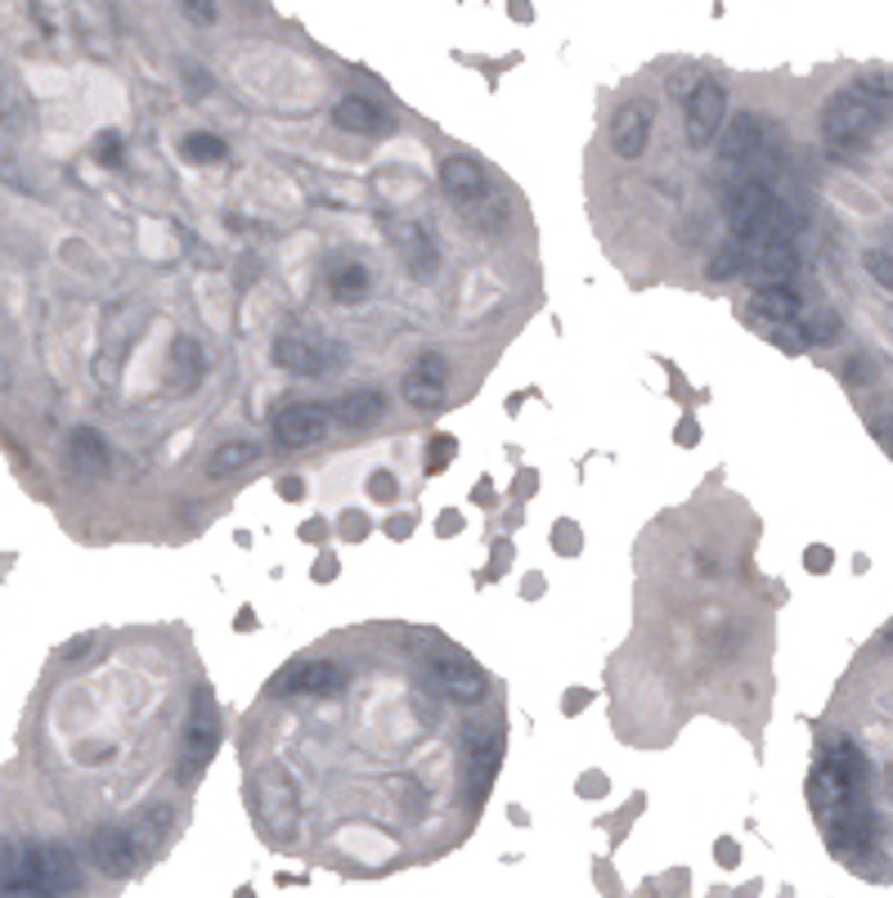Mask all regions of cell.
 <instances>
[{
    "instance_id": "6da1fadb",
    "label": "cell",
    "mask_w": 893,
    "mask_h": 898,
    "mask_svg": "<svg viewBox=\"0 0 893 898\" xmlns=\"http://www.w3.org/2000/svg\"><path fill=\"white\" fill-rule=\"evenodd\" d=\"M813 809L826 827V840L835 854H857L871 840V809H866V759L853 741H835L813 781H809Z\"/></svg>"
},
{
    "instance_id": "7a4b0ae2",
    "label": "cell",
    "mask_w": 893,
    "mask_h": 898,
    "mask_svg": "<svg viewBox=\"0 0 893 898\" xmlns=\"http://www.w3.org/2000/svg\"><path fill=\"white\" fill-rule=\"evenodd\" d=\"M0 894H68L81 885L77 876V858L63 845H23V849H6L0 862Z\"/></svg>"
},
{
    "instance_id": "3957f363",
    "label": "cell",
    "mask_w": 893,
    "mask_h": 898,
    "mask_svg": "<svg viewBox=\"0 0 893 898\" xmlns=\"http://www.w3.org/2000/svg\"><path fill=\"white\" fill-rule=\"evenodd\" d=\"M884 122V103L862 94L857 86L849 90H835L822 108V136L835 144V149H862Z\"/></svg>"
},
{
    "instance_id": "277c9868",
    "label": "cell",
    "mask_w": 893,
    "mask_h": 898,
    "mask_svg": "<svg viewBox=\"0 0 893 898\" xmlns=\"http://www.w3.org/2000/svg\"><path fill=\"white\" fill-rule=\"evenodd\" d=\"M215 741H220V715H215V697L207 684L193 688V715H189V732H184V764H180V777L193 786L198 772L207 768V759L215 755Z\"/></svg>"
},
{
    "instance_id": "5b68a950",
    "label": "cell",
    "mask_w": 893,
    "mask_h": 898,
    "mask_svg": "<svg viewBox=\"0 0 893 898\" xmlns=\"http://www.w3.org/2000/svg\"><path fill=\"white\" fill-rule=\"evenodd\" d=\"M342 688H347V669L332 660H297L270 684V692L279 697H332Z\"/></svg>"
},
{
    "instance_id": "8992f818",
    "label": "cell",
    "mask_w": 893,
    "mask_h": 898,
    "mask_svg": "<svg viewBox=\"0 0 893 898\" xmlns=\"http://www.w3.org/2000/svg\"><path fill=\"white\" fill-rule=\"evenodd\" d=\"M723 112H728V90H723L714 77H701V81L688 90V144H692V149H705V144L719 136Z\"/></svg>"
},
{
    "instance_id": "52a82bcc",
    "label": "cell",
    "mask_w": 893,
    "mask_h": 898,
    "mask_svg": "<svg viewBox=\"0 0 893 898\" xmlns=\"http://www.w3.org/2000/svg\"><path fill=\"white\" fill-rule=\"evenodd\" d=\"M435 684H440V692L450 697V701H459V706H481L485 701V692H490V684H485V674L454 647V651H444L440 660H435Z\"/></svg>"
},
{
    "instance_id": "ba28073f",
    "label": "cell",
    "mask_w": 893,
    "mask_h": 898,
    "mask_svg": "<svg viewBox=\"0 0 893 898\" xmlns=\"http://www.w3.org/2000/svg\"><path fill=\"white\" fill-rule=\"evenodd\" d=\"M328 427H332V413L323 405H288L274 413V440L283 449L319 445V440H328Z\"/></svg>"
},
{
    "instance_id": "9c48e42d",
    "label": "cell",
    "mask_w": 893,
    "mask_h": 898,
    "mask_svg": "<svg viewBox=\"0 0 893 898\" xmlns=\"http://www.w3.org/2000/svg\"><path fill=\"white\" fill-rule=\"evenodd\" d=\"M651 122H655V103L651 99H629L615 108L611 118V149L620 158H642L646 140H651Z\"/></svg>"
},
{
    "instance_id": "30bf717a",
    "label": "cell",
    "mask_w": 893,
    "mask_h": 898,
    "mask_svg": "<svg viewBox=\"0 0 893 898\" xmlns=\"http://www.w3.org/2000/svg\"><path fill=\"white\" fill-rule=\"evenodd\" d=\"M400 391H404V400H409L413 409H440V405H444V391H450V360L435 356V351L422 356V360H413V369L404 373Z\"/></svg>"
},
{
    "instance_id": "8fae6325",
    "label": "cell",
    "mask_w": 893,
    "mask_h": 898,
    "mask_svg": "<svg viewBox=\"0 0 893 898\" xmlns=\"http://www.w3.org/2000/svg\"><path fill=\"white\" fill-rule=\"evenodd\" d=\"M90 858H94V867H99L103 876L127 880V876L140 867V845H136V836L122 831V827H99V831L90 836Z\"/></svg>"
},
{
    "instance_id": "7c38bea8",
    "label": "cell",
    "mask_w": 893,
    "mask_h": 898,
    "mask_svg": "<svg viewBox=\"0 0 893 898\" xmlns=\"http://www.w3.org/2000/svg\"><path fill=\"white\" fill-rule=\"evenodd\" d=\"M391 239H395V248H400V257H404V270L413 275V279H435L440 275V252H435V243H431V235L422 230L418 220H395L391 225Z\"/></svg>"
},
{
    "instance_id": "4fadbf2b",
    "label": "cell",
    "mask_w": 893,
    "mask_h": 898,
    "mask_svg": "<svg viewBox=\"0 0 893 898\" xmlns=\"http://www.w3.org/2000/svg\"><path fill=\"white\" fill-rule=\"evenodd\" d=\"M772 144V127H767V118H759V112H741V118L728 127V136H723V162H754L763 149Z\"/></svg>"
},
{
    "instance_id": "5bb4252c",
    "label": "cell",
    "mask_w": 893,
    "mask_h": 898,
    "mask_svg": "<svg viewBox=\"0 0 893 898\" xmlns=\"http://www.w3.org/2000/svg\"><path fill=\"white\" fill-rule=\"evenodd\" d=\"M440 184H444V193H450L454 202H463V207L490 193V176H485V167H481L476 158H463V153H454V158H444V162H440Z\"/></svg>"
},
{
    "instance_id": "9a60e30c",
    "label": "cell",
    "mask_w": 893,
    "mask_h": 898,
    "mask_svg": "<svg viewBox=\"0 0 893 898\" xmlns=\"http://www.w3.org/2000/svg\"><path fill=\"white\" fill-rule=\"evenodd\" d=\"M332 122H338L347 136H382V131H391V118L378 103H369L364 94L338 99V108H332Z\"/></svg>"
},
{
    "instance_id": "2e32d148",
    "label": "cell",
    "mask_w": 893,
    "mask_h": 898,
    "mask_svg": "<svg viewBox=\"0 0 893 898\" xmlns=\"http://www.w3.org/2000/svg\"><path fill=\"white\" fill-rule=\"evenodd\" d=\"M270 356H274V365H279V369H288V373H323V369H328V360H332V351H328V347L305 342V337H274Z\"/></svg>"
},
{
    "instance_id": "e0dca14e",
    "label": "cell",
    "mask_w": 893,
    "mask_h": 898,
    "mask_svg": "<svg viewBox=\"0 0 893 898\" xmlns=\"http://www.w3.org/2000/svg\"><path fill=\"white\" fill-rule=\"evenodd\" d=\"M750 315L767 319V323H795L804 315V301L791 283H759L754 301H750Z\"/></svg>"
},
{
    "instance_id": "ac0fdd59",
    "label": "cell",
    "mask_w": 893,
    "mask_h": 898,
    "mask_svg": "<svg viewBox=\"0 0 893 898\" xmlns=\"http://www.w3.org/2000/svg\"><path fill=\"white\" fill-rule=\"evenodd\" d=\"M68 463L81 472V477H103L108 472V445L94 427H77L68 436Z\"/></svg>"
},
{
    "instance_id": "d6986e66",
    "label": "cell",
    "mask_w": 893,
    "mask_h": 898,
    "mask_svg": "<svg viewBox=\"0 0 893 898\" xmlns=\"http://www.w3.org/2000/svg\"><path fill=\"white\" fill-rule=\"evenodd\" d=\"M328 413H332V422H342V427H373V422L387 418V396L382 391H351Z\"/></svg>"
},
{
    "instance_id": "ffe728a7",
    "label": "cell",
    "mask_w": 893,
    "mask_h": 898,
    "mask_svg": "<svg viewBox=\"0 0 893 898\" xmlns=\"http://www.w3.org/2000/svg\"><path fill=\"white\" fill-rule=\"evenodd\" d=\"M328 288H332V297H338V301L355 306V301H364V297L373 292V275H369L360 261H347V266H332Z\"/></svg>"
},
{
    "instance_id": "44dd1931",
    "label": "cell",
    "mask_w": 893,
    "mask_h": 898,
    "mask_svg": "<svg viewBox=\"0 0 893 898\" xmlns=\"http://www.w3.org/2000/svg\"><path fill=\"white\" fill-rule=\"evenodd\" d=\"M468 746H472V796L485 800L499 772V746H490L481 732H468Z\"/></svg>"
},
{
    "instance_id": "7402d4cb",
    "label": "cell",
    "mask_w": 893,
    "mask_h": 898,
    "mask_svg": "<svg viewBox=\"0 0 893 898\" xmlns=\"http://www.w3.org/2000/svg\"><path fill=\"white\" fill-rule=\"evenodd\" d=\"M180 153H184V162H193V167H211V162H225V158H230V144L220 140V136H211V131H189V136L180 140Z\"/></svg>"
},
{
    "instance_id": "603a6c76",
    "label": "cell",
    "mask_w": 893,
    "mask_h": 898,
    "mask_svg": "<svg viewBox=\"0 0 893 898\" xmlns=\"http://www.w3.org/2000/svg\"><path fill=\"white\" fill-rule=\"evenodd\" d=\"M261 455V445H252V440H225L211 455V477L220 481V477H230V472H239V468H248L252 459Z\"/></svg>"
},
{
    "instance_id": "cb8c5ba5",
    "label": "cell",
    "mask_w": 893,
    "mask_h": 898,
    "mask_svg": "<svg viewBox=\"0 0 893 898\" xmlns=\"http://www.w3.org/2000/svg\"><path fill=\"white\" fill-rule=\"evenodd\" d=\"M207 360H202V347L193 342V337H175V382L189 391L198 378H202Z\"/></svg>"
},
{
    "instance_id": "d4e9b609",
    "label": "cell",
    "mask_w": 893,
    "mask_h": 898,
    "mask_svg": "<svg viewBox=\"0 0 893 898\" xmlns=\"http://www.w3.org/2000/svg\"><path fill=\"white\" fill-rule=\"evenodd\" d=\"M745 266H750V248H745L741 239H732V243L705 266V275H710V279H736V275H745Z\"/></svg>"
},
{
    "instance_id": "484cf974",
    "label": "cell",
    "mask_w": 893,
    "mask_h": 898,
    "mask_svg": "<svg viewBox=\"0 0 893 898\" xmlns=\"http://www.w3.org/2000/svg\"><path fill=\"white\" fill-rule=\"evenodd\" d=\"M840 337V319L831 315V310H822V315H809L804 323H800V342H813V347H831Z\"/></svg>"
},
{
    "instance_id": "4316f807",
    "label": "cell",
    "mask_w": 893,
    "mask_h": 898,
    "mask_svg": "<svg viewBox=\"0 0 893 898\" xmlns=\"http://www.w3.org/2000/svg\"><path fill=\"white\" fill-rule=\"evenodd\" d=\"M90 158H94L99 167H108V171H118V167L127 162V153H122V136H118V131H99L94 144H90Z\"/></svg>"
},
{
    "instance_id": "83f0119b",
    "label": "cell",
    "mask_w": 893,
    "mask_h": 898,
    "mask_svg": "<svg viewBox=\"0 0 893 898\" xmlns=\"http://www.w3.org/2000/svg\"><path fill=\"white\" fill-rule=\"evenodd\" d=\"M454 455H459V440L450 436V431H440V436H431V449H427V472L431 477H440L444 468L454 463Z\"/></svg>"
},
{
    "instance_id": "f1b7e54d",
    "label": "cell",
    "mask_w": 893,
    "mask_h": 898,
    "mask_svg": "<svg viewBox=\"0 0 893 898\" xmlns=\"http://www.w3.org/2000/svg\"><path fill=\"white\" fill-rule=\"evenodd\" d=\"M552 552L556 557H580L584 552V530L575 521H556L552 526Z\"/></svg>"
},
{
    "instance_id": "f546056e",
    "label": "cell",
    "mask_w": 893,
    "mask_h": 898,
    "mask_svg": "<svg viewBox=\"0 0 893 898\" xmlns=\"http://www.w3.org/2000/svg\"><path fill=\"white\" fill-rule=\"evenodd\" d=\"M853 86H857L862 94L880 99V103H889V99H893V72H862Z\"/></svg>"
},
{
    "instance_id": "4dcf8cb0",
    "label": "cell",
    "mask_w": 893,
    "mask_h": 898,
    "mask_svg": "<svg viewBox=\"0 0 893 898\" xmlns=\"http://www.w3.org/2000/svg\"><path fill=\"white\" fill-rule=\"evenodd\" d=\"M862 266H866V275H871L880 288H889V292H893V257H889V252L871 248V252L862 257Z\"/></svg>"
},
{
    "instance_id": "1f68e13d",
    "label": "cell",
    "mask_w": 893,
    "mask_h": 898,
    "mask_svg": "<svg viewBox=\"0 0 893 898\" xmlns=\"http://www.w3.org/2000/svg\"><path fill=\"white\" fill-rule=\"evenodd\" d=\"M369 495H373L378 503H391V499L400 495V481H395V477L382 468V472H373V477H369Z\"/></svg>"
},
{
    "instance_id": "d6a6232c",
    "label": "cell",
    "mask_w": 893,
    "mask_h": 898,
    "mask_svg": "<svg viewBox=\"0 0 893 898\" xmlns=\"http://www.w3.org/2000/svg\"><path fill=\"white\" fill-rule=\"evenodd\" d=\"M338 530L347 535V543H360L364 535H369V517L364 512H342V521H338Z\"/></svg>"
},
{
    "instance_id": "836d02e7",
    "label": "cell",
    "mask_w": 893,
    "mask_h": 898,
    "mask_svg": "<svg viewBox=\"0 0 893 898\" xmlns=\"http://www.w3.org/2000/svg\"><path fill=\"white\" fill-rule=\"evenodd\" d=\"M193 23H215V0H175Z\"/></svg>"
},
{
    "instance_id": "e575fe53",
    "label": "cell",
    "mask_w": 893,
    "mask_h": 898,
    "mask_svg": "<svg viewBox=\"0 0 893 898\" xmlns=\"http://www.w3.org/2000/svg\"><path fill=\"white\" fill-rule=\"evenodd\" d=\"M435 535H440V539H454V535H463V512L444 508V512H440V521H435Z\"/></svg>"
},
{
    "instance_id": "d590c367",
    "label": "cell",
    "mask_w": 893,
    "mask_h": 898,
    "mask_svg": "<svg viewBox=\"0 0 893 898\" xmlns=\"http://www.w3.org/2000/svg\"><path fill=\"white\" fill-rule=\"evenodd\" d=\"M580 796H584V800H602V796H606V777H602V772H584V777H580Z\"/></svg>"
},
{
    "instance_id": "8d00e7d4",
    "label": "cell",
    "mask_w": 893,
    "mask_h": 898,
    "mask_svg": "<svg viewBox=\"0 0 893 898\" xmlns=\"http://www.w3.org/2000/svg\"><path fill=\"white\" fill-rule=\"evenodd\" d=\"M831 561H835V557H831V548H822V543H813V548L804 552V567H809V571H831Z\"/></svg>"
},
{
    "instance_id": "74e56055",
    "label": "cell",
    "mask_w": 893,
    "mask_h": 898,
    "mask_svg": "<svg viewBox=\"0 0 893 898\" xmlns=\"http://www.w3.org/2000/svg\"><path fill=\"white\" fill-rule=\"evenodd\" d=\"M332 576H338V557H332V552H323L319 561H314V567H310V580H319V585H328Z\"/></svg>"
},
{
    "instance_id": "f35d334b",
    "label": "cell",
    "mask_w": 893,
    "mask_h": 898,
    "mask_svg": "<svg viewBox=\"0 0 893 898\" xmlns=\"http://www.w3.org/2000/svg\"><path fill=\"white\" fill-rule=\"evenodd\" d=\"M413 530H418V517H409V512H400V517L387 521V535H391V539H409Z\"/></svg>"
},
{
    "instance_id": "ab89813d",
    "label": "cell",
    "mask_w": 893,
    "mask_h": 898,
    "mask_svg": "<svg viewBox=\"0 0 893 898\" xmlns=\"http://www.w3.org/2000/svg\"><path fill=\"white\" fill-rule=\"evenodd\" d=\"M534 490H539V472H530V468H525V472H516V481H512V495H516V499H530Z\"/></svg>"
},
{
    "instance_id": "60d3db41",
    "label": "cell",
    "mask_w": 893,
    "mask_h": 898,
    "mask_svg": "<svg viewBox=\"0 0 893 898\" xmlns=\"http://www.w3.org/2000/svg\"><path fill=\"white\" fill-rule=\"evenodd\" d=\"M508 561H512V543H508V539H494V567L485 571V580H494V576L508 567Z\"/></svg>"
},
{
    "instance_id": "b9f144b4",
    "label": "cell",
    "mask_w": 893,
    "mask_h": 898,
    "mask_svg": "<svg viewBox=\"0 0 893 898\" xmlns=\"http://www.w3.org/2000/svg\"><path fill=\"white\" fill-rule=\"evenodd\" d=\"M871 436L893 455V418H871Z\"/></svg>"
},
{
    "instance_id": "7bdbcfd3",
    "label": "cell",
    "mask_w": 893,
    "mask_h": 898,
    "mask_svg": "<svg viewBox=\"0 0 893 898\" xmlns=\"http://www.w3.org/2000/svg\"><path fill=\"white\" fill-rule=\"evenodd\" d=\"M279 495H283L288 503H301V499H305V481H301V477H283V481H279Z\"/></svg>"
},
{
    "instance_id": "ee69618b",
    "label": "cell",
    "mask_w": 893,
    "mask_h": 898,
    "mask_svg": "<svg viewBox=\"0 0 893 898\" xmlns=\"http://www.w3.org/2000/svg\"><path fill=\"white\" fill-rule=\"evenodd\" d=\"M494 499H499V495H494V486H490V477H485V481H476V486H472V503H476V508H485V512H490V508H494Z\"/></svg>"
},
{
    "instance_id": "f6af8a7d",
    "label": "cell",
    "mask_w": 893,
    "mask_h": 898,
    "mask_svg": "<svg viewBox=\"0 0 893 898\" xmlns=\"http://www.w3.org/2000/svg\"><path fill=\"white\" fill-rule=\"evenodd\" d=\"M589 701H593V692H589V688H571V692H566V701H562V710H566V715H580Z\"/></svg>"
},
{
    "instance_id": "bcb514c9",
    "label": "cell",
    "mask_w": 893,
    "mask_h": 898,
    "mask_svg": "<svg viewBox=\"0 0 893 898\" xmlns=\"http://www.w3.org/2000/svg\"><path fill=\"white\" fill-rule=\"evenodd\" d=\"M90 647H94V633H81V638H72V642H68L59 656H63V660H77V656H86Z\"/></svg>"
},
{
    "instance_id": "7dc6e473",
    "label": "cell",
    "mask_w": 893,
    "mask_h": 898,
    "mask_svg": "<svg viewBox=\"0 0 893 898\" xmlns=\"http://www.w3.org/2000/svg\"><path fill=\"white\" fill-rule=\"evenodd\" d=\"M714 858H719L723 867H736V862H741V849H736V840H719V845H714Z\"/></svg>"
},
{
    "instance_id": "c3c4849f",
    "label": "cell",
    "mask_w": 893,
    "mask_h": 898,
    "mask_svg": "<svg viewBox=\"0 0 893 898\" xmlns=\"http://www.w3.org/2000/svg\"><path fill=\"white\" fill-rule=\"evenodd\" d=\"M696 440H701V427H696L692 418H683V422H679V445H688V449H692Z\"/></svg>"
},
{
    "instance_id": "681fc988",
    "label": "cell",
    "mask_w": 893,
    "mask_h": 898,
    "mask_svg": "<svg viewBox=\"0 0 893 898\" xmlns=\"http://www.w3.org/2000/svg\"><path fill=\"white\" fill-rule=\"evenodd\" d=\"M301 539H305V543H323V539H328V526H323V521H305V526H301Z\"/></svg>"
},
{
    "instance_id": "f907efd6",
    "label": "cell",
    "mask_w": 893,
    "mask_h": 898,
    "mask_svg": "<svg viewBox=\"0 0 893 898\" xmlns=\"http://www.w3.org/2000/svg\"><path fill=\"white\" fill-rule=\"evenodd\" d=\"M508 14H512L516 23H530V19H534V10H530V0H508Z\"/></svg>"
},
{
    "instance_id": "816d5d0a",
    "label": "cell",
    "mask_w": 893,
    "mask_h": 898,
    "mask_svg": "<svg viewBox=\"0 0 893 898\" xmlns=\"http://www.w3.org/2000/svg\"><path fill=\"white\" fill-rule=\"evenodd\" d=\"M234 629H243V633H252V629H257V611H252V607H243V611H239V616H234Z\"/></svg>"
},
{
    "instance_id": "f5cc1de1",
    "label": "cell",
    "mask_w": 893,
    "mask_h": 898,
    "mask_svg": "<svg viewBox=\"0 0 893 898\" xmlns=\"http://www.w3.org/2000/svg\"><path fill=\"white\" fill-rule=\"evenodd\" d=\"M184 72H189V86H193V90H211V77H207V72H198V68H184Z\"/></svg>"
},
{
    "instance_id": "db71d44e",
    "label": "cell",
    "mask_w": 893,
    "mask_h": 898,
    "mask_svg": "<svg viewBox=\"0 0 893 898\" xmlns=\"http://www.w3.org/2000/svg\"><path fill=\"white\" fill-rule=\"evenodd\" d=\"M866 360H849V382H866Z\"/></svg>"
},
{
    "instance_id": "11a10c76",
    "label": "cell",
    "mask_w": 893,
    "mask_h": 898,
    "mask_svg": "<svg viewBox=\"0 0 893 898\" xmlns=\"http://www.w3.org/2000/svg\"><path fill=\"white\" fill-rule=\"evenodd\" d=\"M525 580H530V585H521V593H525V598H539V593H543V576H525Z\"/></svg>"
},
{
    "instance_id": "9f6ffc18",
    "label": "cell",
    "mask_w": 893,
    "mask_h": 898,
    "mask_svg": "<svg viewBox=\"0 0 893 898\" xmlns=\"http://www.w3.org/2000/svg\"><path fill=\"white\" fill-rule=\"evenodd\" d=\"M889 791H893V768H889Z\"/></svg>"
},
{
    "instance_id": "6f0895ef",
    "label": "cell",
    "mask_w": 893,
    "mask_h": 898,
    "mask_svg": "<svg viewBox=\"0 0 893 898\" xmlns=\"http://www.w3.org/2000/svg\"><path fill=\"white\" fill-rule=\"evenodd\" d=\"M889 642H893V638H889Z\"/></svg>"
}]
</instances>
